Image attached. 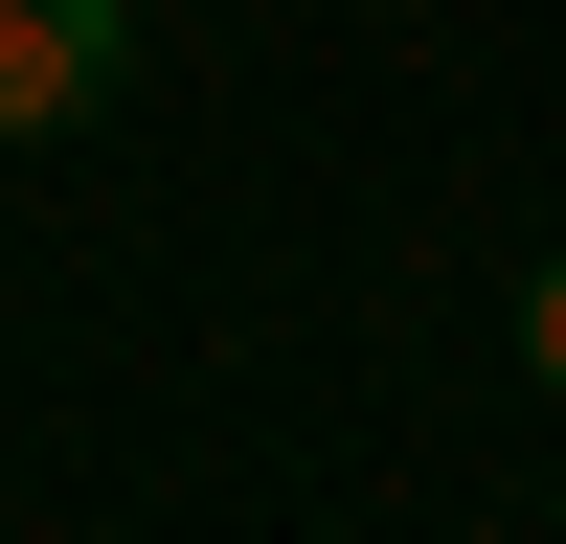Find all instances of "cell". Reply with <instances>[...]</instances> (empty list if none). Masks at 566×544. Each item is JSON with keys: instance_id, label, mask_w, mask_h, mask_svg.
Listing matches in <instances>:
<instances>
[{"instance_id": "obj_1", "label": "cell", "mask_w": 566, "mask_h": 544, "mask_svg": "<svg viewBox=\"0 0 566 544\" xmlns=\"http://www.w3.org/2000/svg\"><path fill=\"white\" fill-rule=\"evenodd\" d=\"M114 69H136V23H114V0H0V136L114 114Z\"/></svg>"}, {"instance_id": "obj_2", "label": "cell", "mask_w": 566, "mask_h": 544, "mask_svg": "<svg viewBox=\"0 0 566 544\" xmlns=\"http://www.w3.org/2000/svg\"><path fill=\"white\" fill-rule=\"evenodd\" d=\"M522 363H544V386H566V250L522 272Z\"/></svg>"}]
</instances>
